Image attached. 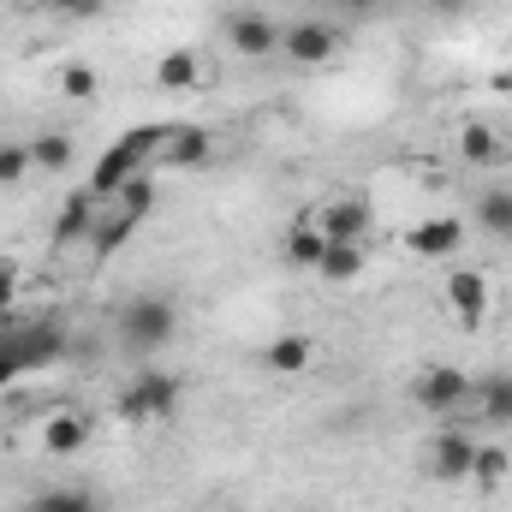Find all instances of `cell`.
<instances>
[{
  "mask_svg": "<svg viewBox=\"0 0 512 512\" xmlns=\"http://www.w3.org/2000/svg\"><path fill=\"white\" fill-rule=\"evenodd\" d=\"M197 78H203V60H197L191 48H167V54L155 60V84H161V90H197Z\"/></svg>",
  "mask_w": 512,
  "mask_h": 512,
  "instance_id": "cell-16",
  "label": "cell"
},
{
  "mask_svg": "<svg viewBox=\"0 0 512 512\" xmlns=\"http://www.w3.org/2000/svg\"><path fill=\"white\" fill-rule=\"evenodd\" d=\"M382 6H387V0H334V12H340V18H352V24H364V18H376Z\"/></svg>",
  "mask_w": 512,
  "mask_h": 512,
  "instance_id": "cell-30",
  "label": "cell"
},
{
  "mask_svg": "<svg viewBox=\"0 0 512 512\" xmlns=\"http://www.w3.org/2000/svg\"><path fill=\"white\" fill-rule=\"evenodd\" d=\"M221 30H227V48H233L239 60H268V54H280V24H274L268 12L239 6V12L221 18Z\"/></svg>",
  "mask_w": 512,
  "mask_h": 512,
  "instance_id": "cell-7",
  "label": "cell"
},
{
  "mask_svg": "<svg viewBox=\"0 0 512 512\" xmlns=\"http://www.w3.org/2000/svg\"><path fill=\"white\" fill-rule=\"evenodd\" d=\"M429 6H435L441 18H465V12H471V0H429Z\"/></svg>",
  "mask_w": 512,
  "mask_h": 512,
  "instance_id": "cell-31",
  "label": "cell"
},
{
  "mask_svg": "<svg viewBox=\"0 0 512 512\" xmlns=\"http://www.w3.org/2000/svg\"><path fill=\"white\" fill-rule=\"evenodd\" d=\"M459 245H465V227H459L453 215L417 221V227L405 233V251H411V256H459Z\"/></svg>",
  "mask_w": 512,
  "mask_h": 512,
  "instance_id": "cell-12",
  "label": "cell"
},
{
  "mask_svg": "<svg viewBox=\"0 0 512 512\" xmlns=\"http://www.w3.org/2000/svg\"><path fill=\"white\" fill-rule=\"evenodd\" d=\"M310 221L322 227V239H352V245H364V233H370L376 209H370L364 197H334V203H322Z\"/></svg>",
  "mask_w": 512,
  "mask_h": 512,
  "instance_id": "cell-10",
  "label": "cell"
},
{
  "mask_svg": "<svg viewBox=\"0 0 512 512\" xmlns=\"http://www.w3.org/2000/svg\"><path fill=\"white\" fill-rule=\"evenodd\" d=\"M30 173V143H0V185H18Z\"/></svg>",
  "mask_w": 512,
  "mask_h": 512,
  "instance_id": "cell-26",
  "label": "cell"
},
{
  "mask_svg": "<svg viewBox=\"0 0 512 512\" xmlns=\"http://www.w3.org/2000/svg\"><path fill=\"white\" fill-rule=\"evenodd\" d=\"M60 90H66L72 102H90V96H96V72H90L84 60H72V66L60 72Z\"/></svg>",
  "mask_w": 512,
  "mask_h": 512,
  "instance_id": "cell-25",
  "label": "cell"
},
{
  "mask_svg": "<svg viewBox=\"0 0 512 512\" xmlns=\"http://www.w3.org/2000/svg\"><path fill=\"white\" fill-rule=\"evenodd\" d=\"M114 209H126V215H137V221H149V209H155V173H149V167L114 191Z\"/></svg>",
  "mask_w": 512,
  "mask_h": 512,
  "instance_id": "cell-22",
  "label": "cell"
},
{
  "mask_svg": "<svg viewBox=\"0 0 512 512\" xmlns=\"http://www.w3.org/2000/svg\"><path fill=\"white\" fill-rule=\"evenodd\" d=\"M334 48H340V30L322 24V18H298V24L280 30V54H286V66H304V72H310V66H328Z\"/></svg>",
  "mask_w": 512,
  "mask_h": 512,
  "instance_id": "cell-5",
  "label": "cell"
},
{
  "mask_svg": "<svg viewBox=\"0 0 512 512\" xmlns=\"http://www.w3.org/2000/svg\"><path fill=\"white\" fill-rule=\"evenodd\" d=\"M78 161V143L66 137V131H42V137H30V167H42V173H66Z\"/></svg>",
  "mask_w": 512,
  "mask_h": 512,
  "instance_id": "cell-18",
  "label": "cell"
},
{
  "mask_svg": "<svg viewBox=\"0 0 512 512\" xmlns=\"http://www.w3.org/2000/svg\"><path fill=\"white\" fill-rule=\"evenodd\" d=\"M179 393H185V382L173 376V370H161V364H149V370H137L126 382V393H120V417L126 423H167L173 411H179Z\"/></svg>",
  "mask_w": 512,
  "mask_h": 512,
  "instance_id": "cell-2",
  "label": "cell"
},
{
  "mask_svg": "<svg viewBox=\"0 0 512 512\" xmlns=\"http://www.w3.org/2000/svg\"><path fill=\"white\" fill-rule=\"evenodd\" d=\"M471 382H477V376H465V370H453V364H429V370L411 382V399H417L423 417L453 423L459 411H471Z\"/></svg>",
  "mask_w": 512,
  "mask_h": 512,
  "instance_id": "cell-3",
  "label": "cell"
},
{
  "mask_svg": "<svg viewBox=\"0 0 512 512\" xmlns=\"http://www.w3.org/2000/svg\"><path fill=\"white\" fill-rule=\"evenodd\" d=\"M24 512H102V507H96L90 489H42V495H30Z\"/></svg>",
  "mask_w": 512,
  "mask_h": 512,
  "instance_id": "cell-23",
  "label": "cell"
},
{
  "mask_svg": "<svg viewBox=\"0 0 512 512\" xmlns=\"http://www.w3.org/2000/svg\"><path fill=\"white\" fill-rule=\"evenodd\" d=\"M322 251H328L322 227H316L310 215H298V227L286 233V262H292V268H316V262H322Z\"/></svg>",
  "mask_w": 512,
  "mask_h": 512,
  "instance_id": "cell-20",
  "label": "cell"
},
{
  "mask_svg": "<svg viewBox=\"0 0 512 512\" xmlns=\"http://www.w3.org/2000/svg\"><path fill=\"white\" fill-rule=\"evenodd\" d=\"M387 6H411V0H387Z\"/></svg>",
  "mask_w": 512,
  "mask_h": 512,
  "instance_id": "cell-32",
  "label": "cell"
},
{
  "mask_svg": "<svg viewBox=\"0 0 512 512\" xmlns=\"http://www.w3.org/2000/svg\"><path fill=\"white\" fill-rule=\"evenodd\" d=\"M179 340V304L167 292H137L120 310V346L131 358H155Z\"/></svg>",
  "mask_w": 512,
  "mask_h": 512,
  "instance_id": "cell-1",
  "label": "cell"
},
{
  "mask_svg": "<svg viewBox=\"0 0 512 512\" xmlns=\"http://www.w3.org/2000/svg\"><path fill=\"white\" fill-rule=\"evenodd\" d=\"M36 6H48L54 18H96L102 12V0H36Z\"/></svg>",
  "mask_w": 512,
  "mask_h": 512,
  "instance_id": "cell-29",
  "label": "cell"
},
{
  "mask_svg": "<svg viewBox=\"0 0 512 512\" xmlns=\"http://www.w3.org/2000/svg\"><path fill=\"white\" fill-rule=\"evenodd\" d=\"M108 203L84 185V191H72L66 203H60V215H54V251H66V245H90V227H96V215H102Z\"/></svg>",
  "mask_w": 512,
  "mask_h": 512,
  "instance_id": "cell-9",
  "label": "cell"
},
{
  "mask_svg": "<svg viewBox=\"0 0 512 512\" xmlns=\"http://www.w3.org/2000/svg\"><path fill=\"white\" fill-rule=\"evenodd\" d=\"M24 382V364H18V346H12V322H0V387Z\"/></svg>",
  "mask_w": 512,
  "mask_h": 512,
  "instance_id": "cell-27",
  "label": "cell"
},
{
  "mask_svg": "<svg viewBox=\"0 0 512 512\" xmlns=\"http://www.w3.org/2000/svg\"><path fill=\"white\" fill-rule=\"evenodd\" d=\"M441 298H447V310H453L459 328H483L489 322V304H495V286H489L483 268H453Z\"/></svg>",
  "mask_w": 512,
  "mask_h": 512,
  "instance_id": "cell-6",
  "label": "cell"
},
{
  "mask_svg": "<svg viewBox=\"0 0 512 512\" xmlns=\"http://www.w3.org/2000/svg\"><path fill=\"white\" fill-rule=\"evenodd\" d=\"M310 358H316L310 334H280V340H268V352H262V364H268L274 376H304Z\"/></svg>",
  "mask_w": 512,
  "mask_h": 512,
  "instance_id": "cell-13",
  "label": "cell"
},
{
  "mask_svg": "<svg viewBox=\"0 0 512 512\" xmlns=\"http://www.w3.org/2000/svg\"><path fill=\"white\" fill-rule=\"evenodd\" d=\"M42 447H48L54 459H72V453H84V447H90V423H84V417H72V411H60V417H48V423H42Z\"/></svg>",
  "mask_w": 512,
  "mask_h": 512,
  "instance_id": "cell-14",
  "label": "cell"
},
{
  "mask_svg": "<svg viewBox=\"0 0 512 512\" xmlns=\"http://www.w3.org/2000/svg\"><path fill=\"white\" fill-rule=\"evenodd\" d=\"M471 459H477V435L459 423H441L423 447V471L435 483H471Z\"/></svg>",
  "mask_w": 512,
  "mask_h": 512,
  "instance_id": "cell-4",
  "label": "cell"
},
{
  "mask_svg": "<svg viewBox=\"0 0 512 512\" xmlns=\"http://www.w3.org/2000/svg\"><path fill=\"white\" fill-rule=\"evenodd\" d=\"M501 477H507V447H477L471 483H477V489H501Z\"/></svg>",
  "mask_w": 512,
  "mask_h": 512,
  "instance_id": "cell-24",
  "label": "cell"
},
{
  "mask_svg": "<svg viewBox=\"0 0 512 512\" xmlns=\"http://www.w3.org/2000/svg\"><path fill=\"white\" fill-rule=\"evenodd\" d=\"M12 304H18V268L0 256V322H12Z\"/></svg>",
  "mask_w": 512,
  "mask_h": 512,
  "instance_id": "cell-28",
  "label": "cell"
},
{
  "mask_svg": "<svg viewBox=\"0 0 512 512\" xmlns=\"http://www.w3.org/2000/svg\"><path fill=\"white\" fill-rule=\"evenodd\" d=\"M471 411L489 429H512V370H489L471 382Z\"/></svg>",
  "mask_w": 512,
  "mask_h": 512,
  "instance_id": "cell-11",
  "label": "cell"
},
{
  "mask_svg": "<svg viewBox=\"0 0 512 512\" xmlns=\"http://www.w3.org/2000/svg\"><path fill=\"white\" fill-rule=\"evenodd\" d=\"M137 227H143L137 215H126V209H114V203H108V209L96 215V227H90V256H114Z\"/></svg>",
  "mask_w": 512,
  "mask_h": 512,
  "instance_id": "cell-15",
  "label": "cell"
},
{
  "mask_svg": "<svg viewBox=\"0 0 512 512\" xmlns=\"http://www.w3.org/2000/svg\"><path fill=\"white\" fill-rule=\"evenodd\" d=\"M459 155H465L471 167H495V161H507V149H501L495 126H483V120H471V126L459 131Z\"/></svg>",
  "mask_w": 512,
  "mask_h": 512,
  "instance_id": "cell-19",
  "label": "cell"
},
{
  "mask_svg": "<svg viewBox=\"0 0 512 512\" xmlns=\"http://www.w3.org/2000/svg\"><path fill=\"white\" fill-rule=\"evenodd\" d=\"M316 274L334 280V286L358 280V274H364V245H352V239H328V251H322V262H316Z\"/></svg>",
  "mask_w": 512,
  "mask_h": 512,
  "instance_id": "cell-17",
  "label": "cell"
},
{
  "mask_svg": "<svg viewBox=\"0 0 512 512\" xmlns=\"http://www.w3.org/2000/svg\"><path fill=\"white\" fill-rule=\"evenodd\" d=\"M155 161H161V167H173V173H197V167H209V161H215V137H209L203 126H167Z\"/></svg>",
  "mask_w": 512,
  "mask_h": 512,
  "instance_id": "cell-8",
  "label": "cell"
},
{
  "mask_svg": "<svg viewBox=\"0 0 512 512\" xmlns=\"http://www.w3.org/2000/svg\"><path fill=\"white\" fill-rule=\"evenodd\" d=\"M477 227H483L489 239L512 245V191H483V197H477Z\"/></svg>",
  "mask_w": 512,
  "mask_h": 512,
  "instance_id": "cell-21",
  "label": "cell"
}]
</instances>
